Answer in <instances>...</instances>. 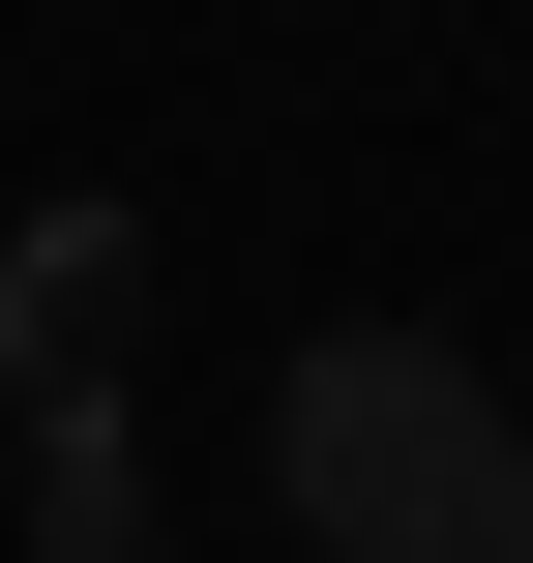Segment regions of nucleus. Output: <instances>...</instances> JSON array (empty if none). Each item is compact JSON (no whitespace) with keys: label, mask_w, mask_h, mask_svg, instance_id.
Segmentation results:
<instances>
[{"label":"nucleus","mask_w":533,"mask_h":563,"mask_svg":"<svg viewBox=\"0 0 533 563\" xmlns=\"http://www.w3.org/2000/svg\"><path fill=\"white\" fill-rule=\"evenodd\" d=\"M30 563H148V475H119V386L30 416Z\"/></svg>","instance_id":"obj_3"},{"label":"nucleus","mask_w":533,"mask_h":563,"mask_svg":"<svg viewBox=\"0 0 533 563\" xmlns=\"http://www.w3.org/2000/svg\"><path fill=\"white\" fill-rule=\"evenodd\" d=\"M119 297H148V238H119V208H30V238H0V386L89 416V386H119Z\"/></svg>","instance_id":"obj_2"},{"label":"nucleus","mask_w":533,"mask_h":563,"mask_svg":"<svg viewBox=\"0 0 533 563\" xmlns=\"http://www.w3.org/2000/svg\"><path fill=\"white\" fill-rule=\"evenodd\" d=\"M267 505L326 563H533V416L445 327H326V356L267 386Z\"/></svg>","instance_id":"obj_1"}]
</instances>
